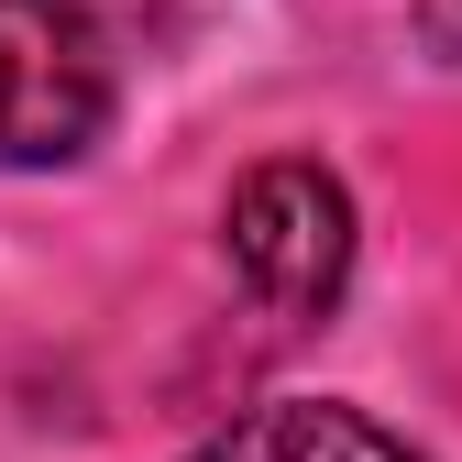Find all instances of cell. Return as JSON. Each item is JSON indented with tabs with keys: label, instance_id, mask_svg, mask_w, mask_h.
<instances>
[{
	"label": "cell",
	"instance_id": "6da1fadb",
	"mask_svg": "<svg viewBox=\"0 0 462 462\" xmlns=\"http://www.w3.org/2000/svg\"><path fill=\"white\" fill-rule=\"evenodd\" d=\"M110 110H122V55H110L88 0H0V165L44 177L78 165Z\"/></svg>",
	"mask_w": 462,
	"mask_h": 462
},
{
	"label": "cell",
	"instance_id": "7a4b0ae2",
	"mask_svg": "<svg viewBox=\"0 0 462 462\" xmlns=\"http://www.w3.org/2000/svg\"><path fill=\"white\" fill-rule=\"evenodd\" d=\"M353 243H364L353 231V188L319 154L254 165L231 188V209H220V254L254 286V309H275V319H330L341 286H353Z\"/></svg>",
	"mask_w": 462,
	"mask_h": 462
},
{
	"label": "cell",
	"instance_id": "3957f363",
	"mask_svg": "<svg viewBox=\"0 0 462 462\" xmlns=\"http://www.w3.org/2000/svg\"><path fill=\"white\" fill-rule=\"evenodd\" d=\"M188 462H430V451L364 408H341V396H275V408L231 419L220 440H199Z\"/></svg>",
	"mask_w": 462,
	"mask_h": 462
}]
</instances>
